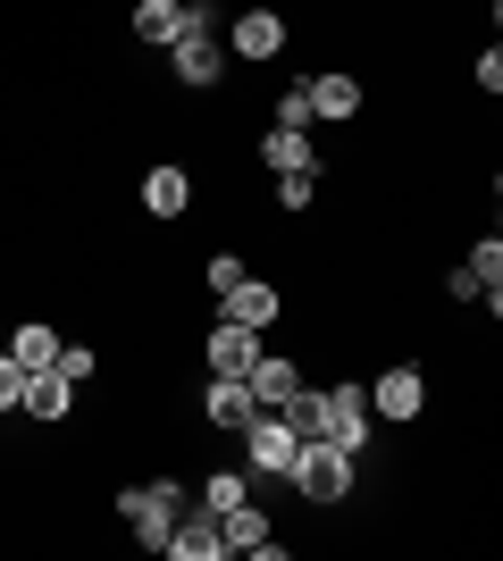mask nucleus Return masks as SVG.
I'll list each match as a JSON object with an SVG mask.
<instances>
[{"mask_svg":"<svg viewBox=\"0 0 503 561\" xmlns=\"http://www.w3.org/2000/svg\"><path fill=\"white\" fill-rule=\"evenodd\" d=\"M277 420H286L294 436H328V445L361 453V445H369V427H378V411H369V394H361V386H335V394L294 386V394L277 402Z\"/></svg>","mask_w":503,"mask_h":561,"instance_id":"obj_1","label":"nucleus"},{"mask_svg":"<svg viewBox=\"0 0 503 561\" xmlns=\"http://www.w3.org/2000/svg\"><path fill=\"white\" fill-rule=\"evenodd\" d=\"M286 486L302 494V503H344V494H353V453L328 445V436H302V453H294V469H286Z\"/></svg>","mask_w":503,"mask_h":561,"instance_id":"obj_2","label":"nucleus"},{"mask_svg":"<svg viewBox=\"0 0 503 561\" xmlns=\"http://www.w3.org/2000/svg\"><path fill=\"white\" fill-rule=\"evenodd\" d=\"M176 512H185V494H176V486H126V494H118V519H126V528H135V537L151 545V553L168 545Z\"/></svg>","mask_w":503,"mask_h":561,"instance_id":"obj_3","label":"nucleus"},{"mask_svg":"<svg viewBox=\"0 0 503 561\" xmlns=\"http://www.w3.org/2000/svg\"><path fill=\"white\" fill-rule=\"evenodd\" d=\"M294 453H302V436H294V427L277 420V411H261V420L243 427V461L261 469V478H286V469H294Z\"/></svg>","mask_w":503,"mask_h":561,"instance_id":"obj_4","label":"nucleus"},{"mask_svg":"<svg viewBox=\"0 0 503 561\" xmlns=\"http://www.w3.org/2000/svg\"><path fill=\"white\" fill-rule=\"evenodd\" d=\"M202 420H210V427H236V436H243V427L261 420V402H252V386H243V377H210V394H202Z\"/></svg>","mask_w":503,"mask_h":561,"instance_id":"obj_5","label":"nucleus"},{"mask_svg":"<svg viewBox=\"0 0 503 561\" xmlns=\"http://www.w3.org/2000/svg\"><path fill=\"white\" fill-rule=\"evenodd\" d=\"M168 59H176V76H185V84H218V34L210 25H185V34H176V43H168Z\"/></svg>","mask_w":503,"mask_h":561,"instance_id":"obj_6","label":"nucleus"},{"mask_svg":"<svg viewBox=\"0 0 503 561\" xmlns=\"http://www.w3.org/2000/svg\"><path fill=\"white\" fill-rule=\"evenodd\" d=\"M261 360V328H236V319H218L210 328V377H243Z\"/></svg>","mask_w":503,"mask_h":561,"instance_id":"obj_7","label":"nucleus"},{"mask_svg":"<svg viewBox=\"0 0 503 561\" xmlns=\"http://www.w3.org/2000/svg\"><path fill=\"white\" fill-rule=\"evenodd\" d=\"M420 402H428L420 369H386L378 386H369V411H378V420H420Z\"/></svg>","mask_w":503,"mask_h":561,"instance_id":"obj_8","label":"nucleus"},{"mask_svg":"<svg viewBox=\"0 0 503 561\" xmlns=\"http://www.w3.org/2000/svg\"><path fill=\"white\" fill-rule=\"evenodd\" d=\"M227 43H236V59H277V50H286V18H277V9H243Z\"/></svg>","mask_w":503,"mask_h":561,"instance_id":"obj_9","label":"nucleus"},{"mask_svg":"<svg viewBox=\"0 0 503 561\" xmlns=\"http://www.w3.org/2000/svg\"><path fill=\"white\" fill-rule=\"evenodd\" d=\"M160 553H176V561H218V553H227V537H218V512H202V519H176Z\"/></svg>","mask_w":503,"mask_h":561,"instance_id":"obj_10","label":"nucleus"},{"mask_svg":"<svg viewBox=\"0 0 503 561\" xmlns=\"http://www.w3.org/2000/svg\"><path fill=\"white\" fill-rule=\"evenodd\" d=\"M218 302H227V319H236V328H268V319H277V285L236 277L227 294H218Z\"/></svg>","mask_w":503,"mask_h":561,"instance_id":"obj_11","label":"nucleus"},{"mask_svg":"<svg viewBox=\"0 0 503 561\" xmlns=\"http://www.w3.org/2000/svg\"><path fill=\"white\" fill-rule=\"evenodd\" d=\"M218 537H227V553H268V512L243 494L236 512H218Z\"/></svg>","mask_w":503,"mask_h":561,"instance_id":"obj_12","label":"nucleus"},{"mask_svg":"<svg viewBox=\"0 0 503 561\" xmlns=\"http://www.w3.org/2000/svg\"><path fill=\"white\" fill-rule=\"evenodd\" d=\"M243 386H252V402H261V411H277V402L302 386V369H294V360H277V352H261V360L243 369Z\"/></svg>","mask_w":503,"mask_h":561,"instance_id":"obj_13","label":"nucleus"},{"mask_svg":"<svg viewBox=\"0 0 503 561\" xmlns=\"http://www.w3.org/2000/svg\"><path fill=\"white\" fill-rule=\"evenodd\" d=\"M68 402H76V386L59 369H43V377H25V402H18V411H34V420H68Z\"/></svg>","mask_w":503,"mask_h":561,"instance_id":"obj_14","label":"nucleus"},{"mask_svg":"<svg viewBox=\"0 0 503 561\" xmlns=\"http://www.w3.org/2000/svg\"><path fill=\"white\" fill-rule=\"evenodd\" d=\"M144 202H151V218H176L193 202V176H185V168H151V176H144Z\"/></svg>","mask_w":503,"mask_h":561,"instance_id":"obj_15","label":"nucleus"},{"mask_svg":"<svg viewBox=\"0 0 503 561\" xmlns=\"http://www.w3.org/2000/svg\"><path fill=\"white\" fill-rule=\"evenodd\" d=\"M261 160L277 168V176H294V168H319V151H311V135H286V126H268V135H261Z\"/></svg>","mask_w":503,"mask_h":561,"instance_id":"obj_16","label":"nucleus"},{"mask_svg":"<svg viewBox=\"0 0 503 561\" xmlns=\"http://www.w3.org/2000/svg\"><path fill=\"white\" fill-rule=\"evenodd\" d=\"M9 360H18L25 377H43L50 360H59V335H50V328H18V335H9Z\"/></svg>","mask_w":503,"mask_h":561,"instance_id":"obj_17","label":"nucleus"},{"mask_svg":"<svg viewBox=\"0 0 503 561\" xmlns=\"http://www.w3.org/2000/svg\"><path fill=\"white\" fill-rule=\"evenodd\" d=\"M311 110L319 117H353L361 110V84H353V76H311Z\"/></svg>","mask_w":503,"mask_h":561,"instance_id":"obj_18","label":"nucleus"},{"mask_svg":"<svg viewBox=\"0 0 503 561\" xmlns=\"http://www.w3.org/2000/svg\"><path fill=\"white\" fill-rule=\"evenodd\" d=\"M277 126H286V135H311V126H319L311 84H286V93H277Z\"/></svg>","mask_w":503,"mask_h":561,"instance_id":"obj_19","label":"nucleus"},{"mask_svg":"<svg viewBox=\"0 0 503 561\" xmlns=\"http://www.w3.org/2000/svg\"><path fill=\"white\" fill-rule=\"evenodd\" d=\"M243 494H252V486H243V469H218L210 486H202V512H236Z\"/></svg>","mask_w":503,"mask_h":561,"instance_id":"obj_20","label":"nucleus"},{"mask_svg":"<svg viewBox=\"0 0 503 561\" xmlns=\"http://www.w3.org/2000/svg\"><path fill=\"white\" fill-rule=\"evenodd\" d=\"M277 202H286V210H311V202H319V168H294V176H277Z\"/></svg>","mask_w":503,"mask_h":561,"instance_id":"obj_21","label":"nucleus"},{"mask_svg":"<svg viewBox=\"0 0 503 561\" xmlns=\"http://www.w3.org/2000/svg\"><path fill=\"white\" fill-rule=\"evenodd\" d=\"M50 369L68 377V386H84V377H93L101 360H93V344H59V360H50Z\"/></svg>","mask_w":503,"mask_h":561,"instance_id":"obj_22","label":"nucleus"},{"mask_svg":"<svg viewBox=\"0 0 503 561\" xmlns=\"http://www.w3.org/2000/svg\"><path fill=\"white\" fill-rule=\"evenodd\" d=\"M18 402H25V369L0 352V411H18Z\"/></svg>","mask_w":503,"mask_h":561,"instance_id":"obj_23","label":"nucleus"},{"mask_svg":"<svg viewBox=\"0 0 503 561\" xmlns=\"http://www.w3.org/2000/svg\"><path fill=\"white\" fill-rule=\"evenodd\" d=\"M202 277H210V294H227V285L252 277V268H243V260H227V252H210V268H202Z\"/></svg>","mask_w":503,"mask_h":561,"instance_id":"obj_24","label":"nucleus"},{"mask_svg":"<svg viewBox=\"0 0 503 561\" xmlns=\"http://www.w3.org/2000/svg\"><path fill=\"white\" fill-rule=\"evenodd\" d=\"M470 268H479V285H487V294H495V268H503V243H495V234H487L479 252H470Z\"/></svg>","mask_w":503,"mask_h":561,"instance_id":"obj_25","label":"nucleus"},{"mask_svg":"<svg viewBox=\"0 0 503 561\" xmlns=\"http://www.w3.org/2000/svg\"><path fill=\"white\" fill-rule=\"evenodd\" d=\"M470 76H479V93H503V50H479V68H470Z\"/></svg>","mask_w":503,"mask_h":561,"instance_id":"obj_26","label":"nucleus"}]
</instances>
